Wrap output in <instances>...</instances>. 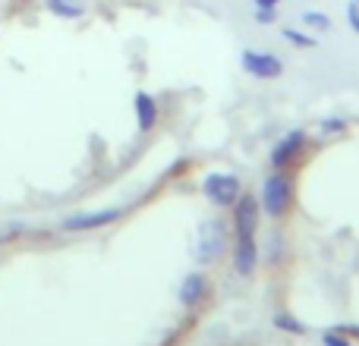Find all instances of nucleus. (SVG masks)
<instances>
[{"label": "nucleus", "mask_w": 359, "mask_h": 346, "mask_svg": "<svg viewBox=\"0 0 359 346\" xmlns=\"http://www.w3.org/2000/svg\"><path fill=\"white\" fill-rule=\"evenodd\" d=\"M259 205L262 211H265L268 217H274V221H280V217L290 211L293 205V179L287 177V173L274 170L271 177L262 183V195H259Z\"/></svg>", "instance_id": "nucleus-1"}, {"label": "nucleus", "mask_w": 359, "mask_h": 346, "mask_svg": "<svg viewBox=\"0 0 359 346\" xmlns=\"http://www.w3.org/2000/svg\"><path fill=\"white\" fill-rule=\"evenodd\" d=\"M224 246H227V227L224 221L211 217V221L198 223V240H196V258L198 265H211L224 255Z\"/></svg>", "instance_id": "nucleus-2"}, {"label": "nucleus", "mask_w": 359, "mask_h": 346, "mask_svg": "<svg viewBox=\"0 0 359 346\" xmlns=\"http://www.w3.org/2000/svg\"><path fill=\"white\" fill-rule=\"evenodd\" d=\"M240 189H243L240 177H233V173H208L202 183L205 198H208L215 208H233L236 198L243 195Z\"/></svg>", "instance_id": "nucleus-3"}, {"label": "nucleus", "mask_w": 359, "mask_h": 346, "mask_svg": "<svg viewBox=\"0 0 359 346\" xmlns=\"http://www.w3.org/2000/svg\"><path fill=\"white\" fill-rule=\"evenodd\" d=\"M259 217H262V205L255 195H240L233 205V227H236V240L240 236H255L259 230Z\"/></svg>", "instance_id": "nucleus-4"}, {"label": "nucleus", "mask_w": 359, "mask_h": 346, "mask_svg": "<svg viewBox=\"0 0 359 346\" xmlns=\"http://www.w3.org/2000/svg\"><path fill=\"white\" fill-rule=\"evenodd\" d=\"M243 69L255 79H278L284 73V60L274 54H259V50H243Z\"/></svg>", "instance_id": "nucleus-5"}, {"label": "nucleus", "mask_w": 359, "mask_h": 346, "mask_svg": "<svg viewBox=\"0 0 359 346\" xmlns=\"http://www.w3.org/2000/svg\"><path fill=\"white\" fill-rule=\"evenodd\" d=\"M303 145H306V132L293 130L290 136H284V139H280V142L271 148V167H274V170H284V167H290V164L299 158V151H303Z\"/></svg>", "instance_id": "nucleus-6"}, {"label": "nucleus", "mask_w": 359, "mask_h": 346, "mask_svg": "<svg viewBox=\"0 0 359 346\" xmlns=\"http://www.w3.org/2000/svg\"><path fill=\"white\" fill-rule=\"evenodd\" d=\"M123 214L120 208H104V211H92V214H73L63 221V230H69V233H82V230H98V227H107V223H114L117 217Z\"/></svg>", "instance_id": "nucleus-7"}, {"label": "nucleus", "mask_w": 359, "mask_h": 346, "mask_svg": "<svg viewBox=\"0 0 359 346\" xmlns=\"http://www.w3.org/2000/svg\"><path fill=\"white\" fill-rule=\"evenodd\" d=\"M259 268V246H255V236H240L233 246V271L240 277H249V274Z\"/></svg>", "instance_id": "nucleus-8"}, {"label": "nucleus", "mask_w": 359, "mask_h": 346, "mask_svg": "<svg viewBox=\"0 0 359 346\" xmlns=\"http://www.w3.org/2000/svg\"><path fill=\"white\" fill-rule=\"evenodd\" d=\"M180 303L186 305V309H196L198 303H202L205 296H208V280L202 277L198 271H192V274H186L183 277V284H180Z\"/></svg>", "instance_id": "nucleus-9"}, {"label": "nucleus", "mask_w": 359, "mask_h": 346, "mask_svg": "<svg viewBox=\"0 0 359 346\" xmlns=\"http://www.w3.org/2000/svg\"><path fill=\"white\" fill-rule=\"evenodd\" d=\"M133 107H136V120H139V132H151L158 123V101L151 98L149 92H136V98H133Z\"/></svg>", "instance_id": "nucleus-10"}, {"label": "nucleus", "mask_w": 359, "mask_h": 346, "mask_svg": "<svg viewBox=\"0 0 359 346\" xmlns=\"http://www.w3.org/2000/svg\"><path fill=\"white\" fill-rule=\"evenodd\" d=\"M44 6H48L54 16H60V19H79V16H86V6H82V0H44Z\"/></svg>", "instance_id": "nucleus-11"}, {"label": "nucleus", "mask_w": 359, "mask_h": 346, "mask_svg": "<svg viewBox=\"0 0 359 346\" xmlns=\"http://www.w3.org/2000/svg\"><path fill=\"white\" fill-rule=\"evenodd\" d=\"M284 38H287V41H293V44H297V48H316V38H309V35H303V32H297V29H287L284 32Z\"/></svg>", "instance_id": "nucleus-12"}, {"label": "nucleus", "mask_w": 359, "mask_h": 346, "mask_svg": "<svg viewBox=\"0 0 359 346\" xmlns=\"http://www.w3.org/2000/svg\"><path fill=\"white\" fill-rule=\"evenodd\" d=\"M274 324H278L280 331H293V334H306V328H303V324H299L297 318H287L284 312H280V315H274Z\"/></svg>", "instance_id": "nucleus-13"}, {"label": "nucleus", "mask_w": 359, "mask_h": 346, "mask_svg": "<svg viewBox=\"0 0 359 346\" xmlns=\"http://www.w3.org/2000/svg\"><path fill=\"white\" fill-rule=\"evenodd\" d=\"M322 343L325 346H350V340H347V334H344V331H325Z\"/></svg>", "instance_id": "nucleus-14"}, {"label": "nucleus", "mask_w": 359, "mask_h": 346, "mask_svg": "<svg viewBox=\"0 0 359 346\" xmlns=\"http://www.w3.org/2000/svg\"><path fill=\"white\" fill-rule=\"evenodd\" d=\"M303 22H306V25H316V29H328V25H331L325 13H306Z\"/></svg>", "instance_id": "nucleus-15"}, {"label": "nucleus", "mask_w": 359, "mask_h": 346, "mask_svg": "<svg viewBox=\"0 0 359 346\" xmlns=\"http://www.w3.org/2000/svg\"><path fill=\"white\" fill-rule=\"evenodd\" d=\"M255 22H262V25L274 22V6H259V13H255Z\"/></svg>", "instance_id": "nucleus-16"}, {"label": "nucleus", "mask_w": 359, "mask_h": 346, "mask_svg": "<svg viewBox=\"0 0 359 346\" xmlns=\"http://www.w3.org/2000/svg\"><path fill=\"white\" fill-rule=\"evenodd\" d=\"M347 19H350V25H353V32L359 35V4H350V10H347Z\"/></svg>", "instance_id": "nucleus-17"}, {"label": "nucleus", "mask_w": 359, "mask_h": 346, "mask_svg": "<svg viewBox=\"0 0 359 346\" xmlns=\"http://www.w3.org/2000/svg\"><path fill=\"white\" fill-rule=\"evenodd\" d=\"M347 337H359V324H350V328H341Z\"/></svg>", "instance_id": "nucleus-18"}, {"label": "nucleus", "mask_w": 359, "mask_h": 346, "mask_svg": "<svg viewBox=\"0 0 359 346\" xmlns=\"http://www.w3.org/2000/svg\"><path fill=\"white\" fill-rule=\"evenodd\" d=\"M255 4H259V6H274L278 0H255Z\"/></svg>", "instance_id": "nucleus-19"}, {"label": "nucleus", "mask_w": 359, "mask_h": 346, "mask_svg": "<svg viewBox=\"0 0 359 346\" xmlns=\"http://www.w3.org/2000/svg\"><path fill=\"white\" fill-rule=\"evenodd\" d=\"M0 242H4V233H0Z\"/></svg>", "instance_id": "nucleus-20"}, {"label": "nucleus", "mask_w": 359, "mask_h": 346, "mask_svg": "<svg viewBox=\"0 0 359 346\" xmlns=\"http://www.w3.org/2000/svg\"><path fill=\"white\" fill-rule=\"evenodd\" d=\"M356 4H359V0H356Z\"/></svg>", "instance_id": "nucleus-21"}]
</instances>
